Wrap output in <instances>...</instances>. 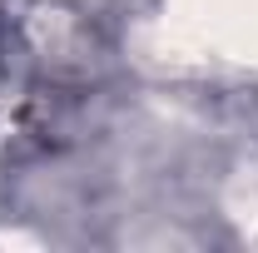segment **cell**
<instances>
[{"label":"cell","instance_id":"1","mask_svg":"<svg viewBox=\"0 0 258 253\" xmlns=\"http://www.w3.org/2000/svg\"><path fill=\"white\" fill-rule=\"evenodd\" d=\"M5 80H10V55H5V30H0V95H5Z\"/></svg>","mask_w":258,"mask_h":253}]
</instances>
